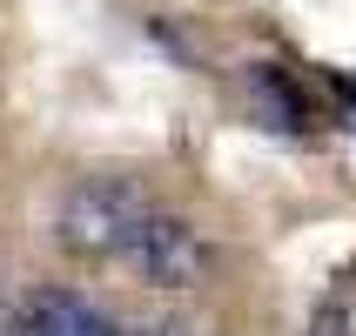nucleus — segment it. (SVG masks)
Returning <instances> with one entry per match:
<instances>
[{
	"instance_id": "f257e3e1",
	"label": "nucleus",
	"mask_w": 356,
	"mask_h": 336,
	"mask_svg": "<svg viewBox=\"0 0 356 336\" xmlns=\"http://www.w3.org/2000/svg\"><path fill=\"white\" fill-rule=\"evenodd\" d=\"M148 222V195L121 175H88L81 189H67L60 202V229L54 236L81 256H128L135 229Z\"/></svg>"
},
{
	"instance_id": "39448f33",
	"label": "nucleus",
	"mask_w": 356,
	"mask_h": 336,
	"mask_svg": "<svg viewBox=\"0 0 356 336\" xmlns=\"http://www.w3.org/2000/svg\"><path fill=\"white\" fill-rule=\"evenodd\" d=\"M350 95H356V81H350Z\"/></svg>"
},
{
	"instance_id": "7ed1b4c3",
	"label": "nucleus",
	"mask_w": 356,
	"mask_h": 336,
	"mask_svg": "<svg viewBox=\"0 0 356 336\" xmlns=\"http://www.w3.org/2000/svg\"><path fill=\"white\" fill-rule=\"evenodd\" d=\"M14 336H115V323L74 289H34L14 310Z\"/></svg>"
},
{
	"instance_id": "20e7f679",
	"label": "nucleus",
	"mask_w": 356,
	"mask_h": 336,
	"mask_svg": "<svg viewBox=\"0 0 356 336\" xmlns=\"http://www.w3.org/2000/svg\"><path fill=\"white\" fill-rule=\"evenodd\" d=\"M309 336H350V317H337V310H323V317H316V330H309Z\"/></svg>"
},
{
	"instance_id": "f03ea898",
	"label": "nucleus",
	"mask_w": 356,
	"mask_h": 336,
	"mask_svg": "<svg viewBox=\"0 0 356 336\" xmlns=\"http://www.w3.org/2000/svg\"><path fill=\"white\" fill-rule=\"evenodd\" d=\"M128 262H135V276L155 282V289H188V282H202V269H209V242L181 216H155V209H148V222H141L135 242H128Z\"/></svg>"
}]
</instances>
